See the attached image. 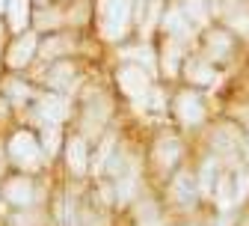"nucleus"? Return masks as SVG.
Instances as JSON below:
<instances>
[{
    "label": "nucleus",
    "mask_w": 249,
    "mask_h": 226,
    "mask_svg": "<svg viewBox=\"0 0 249 226\" xmlns=\"http://www.w3.org/2000/svg\"><path fill=\"white\" fill-rule=\"evenodd\" d=\"M101 6V27L110 39H122L131 30L137 12H140V0H98Z\"/></svg>",
    "instance_id": "f257e3e1"
},
{
    "label": "nucleus",
    "mask_w": 249,
    "mask_h": 226,
    "mask_svg": "<svg viewBox=\"0 0 249 226\" xmlns=\"http://www.w3.org/2000/svg\"><path fill=\"white\" fill-rule=\"evenodd\" d=\"M6 155H9V161L15 167H21V170H39L42 167V158H45V149H42V140L33 134V131H15L12 137H9V143H6Z\"/></svg>",
    "instance_id": "f03ea898"
},
{
    "label": "nucleus",
    "mask_w": 249,
    "mask_h": 226,
    "mask_svg": "<svg viewBox=\"0 0 249 226\" xmlns=\"http://www.w3.org/2000/svg\"><path fill=\"white\" fill-rule=\"evenodd\" d=\"M237 36L231 33V30L226 24H211L208 30H202V54L213 62V66H223V62H229L237 51Z\"/></svg>",
    "instance_id": "7ed1b4c3"
},
{
    "label": "nucleus",
    "mask_w": 249,
    "mask_h": 226,
    "mask_svg": "<svg viewBox=\"0 0 249 226\" xmlns=\"http://www.w3.org/2000/svg\"><path fill=\"white\" fill-rule=\"evenodd\" d=\"M172 113H175V119H178L184 128H199V125L208 119V107H205L202 89H193V86L178 89V92L172 95Z\"/></svg>",
    "instance_id": "20e7f679"
},
{
    "label": "nucleus",
    "mask_w": 249,
    "mask_h": 226,
    "mask_svg": "<svg viewBox=\"0 0 249 226\" xmlns=\"http://www.w3.org/2000/svg\"><path fill=\"white\" fill-rule=\"evenodd\" d=\"M116 83H119V89L128 95V99H134V102L148 99V95H151V78H148V69L137 66V62H122L119 72H116Z\"/></svg>",
    "instance_id": "39448f33"
},
{
    "label": "nucleus",
    "mask_w": 249,
    "mask_h": 226,
    "mask_svg": "<svg viewBox=\"0 0 249 226\" xmlns=\"http://www.w3.org/2000/svg\"><path fill=\"white\" fill-rule=\"evenodd\" d=\"M181 78H184L187 86H193V89H208V86H213L216 81H220V69H216L205 54L202 57L187 54L184 66H181Z\"/></svg>",
    "instance_id": "423d86ee"
},
{
    "label": "nucleus",
    "mask_w": 249,
    "mask_h": 226,
    "mask_svg": "<svg viewBox=\"0 0 249 226\" xmlns=\"http://www.w3.org/2000/svg\"><path fill=\"white\" fill-rule=\"evenodd\" d=\"M39 48H42V42H39V36H36V33H18V36H15V42H9V45H6L3 60H6V66H9L12 72H21V69H27L30 62L36 60Z\"/></svg>",
    "instance_id": "0eeeda50"
},
{
    "label": "nucleus",
    "mask_w": 249,
    "mask_h": 226,
    "mask_svg": "<svg viewBox=\"0 0 249 226\" xmlns=\"http://www.w3.org/2000/svg\"><path fill=\"white\" fill-rule=\"evenodd\" d=\"M199 197H202V190H199L196 173H190V170H175V176L169 182V200L178 208H190V205H196Z\"/></svg>",
    "instance_id": "6e6552de"
},
{
    "label": "nucleus",
    "mask_w": 249,
    "mask_h": 226,
    "mask_svg": "<svg viewBox=\"0 0 249 226\" xmlns=\"http://www.w3.org/2000/svg\"><path fill=\"white\" fill-rule=\"evenodd\" d=\"M160 30H163V36H172V39H181V42L196 39V27L187 21V15L178 6V0H172V3L160 12Z\"/></svg>",
    "instance_id": "1a4fd4ad"
},
{
    "label": "nucleus",
    "mask_w": 249,
    "mask_h": 226,
    "mask_svg": "<svg viewBox=\"0 0 249 226\" xmlns=\"http://www.w3.org/2000/svg\"><path fill=\"white\" fill-rule=\"evenodd\" d=\"M184 60H187V42L166 36L163 45L158 48V66H160V75H163V78H178V75H181V66H184Z\"/></svg>",
    "instance_id": "9d476101"
},
{
    "label": "nucleus",
    "mask_w": 249,
    "mask_h": 226,
    "mask_svg": "<svg viewBox=\"0 0 249 226\" xmlns=\"http://www.w3.org/2000/svg\"><path fill=\"white\" fill-rule=\"evenodd\" d=\"M181 155H184V146H181V140H178L175 134H160L158 140H154V146H151V161H154V164H158L163 173L178 170Z\"/></svg>",
    "instance_id": "9b49d317"
},
{
    "label": "nucleus",
    "mask_w": 249,
    "mask_h": 226,
    "mask_svg": "<svg viewBox=\"0 0 249 226\" xmlns=\"http://www.w3.org/2000/svg\"><path fill=\"white\" fill-rule=\"evenodd\" d=\"M36 116L45 125H59L69 119V99L62 92H45L36 99Z\"/></svg>",
    "instance_id": "f8f14e48"
},
{
    "label": "nucleus",
    "mask_w": 249,
    "mask_h": 226,
    "mask_svg": "<svg viewBox=\"0 0 249 226\" xmlns=\"http://www.w3.org/2000/svg\"><path fill=\"white\" fill-rule=\"evenodd\" d=\"M3 200L15 208H30L36 203V185L30 176H12L3 182Z\"/></svg>",
    "instance_id": "ddd939ff"
},
{
    "label": "nucleus",
    "mask_w": 249,
    "mask_h": 226,
    "mask_svg": "<svg viewBox=\"0 0 249 226\" xmlns=\"http://www.w3.org/2000/svg\"><path fill=\"white\" fill-rule=\"evenodd\" d=\"M89 143H86V137L83 134H74V137H69L66 140V164H69V170L74 173V176H83L86 170H89Z\"/></svg>",
    "instance_id": "4468645a"
},
{
    "label": "nucleus",
    "mask_w": 249,
    "mask_h": 226,
    "mask_svg": "<svg viewBox=\"0 0 249 226\" xmlns=\"http://www.w3.org/2000/svg\"><path fill=\"white\" fill-rule=\"evenodd\" d=\"M181 12L196 30H208L213 21V0H178Z\"/></svg>",
    "instance_id": "2eb2a0df"
},
{
    "label": "nucleus",
    "mask_w": 249,
    "mask_h": 226,
    "mask_svg": "<svg viewBox=\"0 0 249 226\" xmlns=\"http://www.w3.org/2000/svg\"><path fill=\"white\" fill-rule=\"evenodd\" d=\"M223 176V161L216 158V155H208L202 158V164L196 167V182H199V190H202V197H211L216 182H220Z\"/></svg>",
    "instance_id": "dca6fc26"
},
{
    "label": "nucleus",
    "mask_w": 249,
    "mask_h": 226,
    "mask_svg": "<svg viewBox=\"0 0 249 226\" xmlns=\"http://www.w3.org/2000/svg\"><path fill=\"white\" fill-rule=\"evenodd\" d=\"M48 86L56 89V92H71L74 89V81H77V69L71 66L69 60H56L53 66L48 69Z\"/></svg>",
    "instance_id": "f3484780"
},
{
    "label": "nucleus",
    "mask_w": 249,
    "mask_h": 226,
    "mask_svg": "<svg viewBox=\"0 0 249 226\" xmlns=\"http://www.w3.org/2000/svg\"><path fill=\"white\" fill-rule=\"evenodd\" d=\"M30 18H33V0H9L6 3V27L12 33H27Z\"/></svg>",
    "instance_id": "a211bd4d"
},
{
    "label": "nucleus",
    "mask_w": 249,
    "mask_h": 226,
    "mask_svg": "<svg viewBox=\"0 0 249 226\" xmlns=\"http://www.w3.org/2000/svg\"><path fill=\"white\" fill-rule=\"evenodd\" d=\"M0 89H3V95H9V99H15V102H27V99H33V86H30V83H24L18 75H9V78H3Z\"/></svg>",
    "instance_id": "6ab92c4d"
},
{
    "label": "nucleus",
    "mask_w": 249,
    "mask_h": 226,
    "mask_svg": "<svg viewBox=\"0 0 249 226\" xmlns=\"http://www.w3.org/2000/svg\"><path fill=\"white\" fill-rule=\"evenodd\" d=\"M122 57H128V62H137V66L154 72V66H158V51L148 48V45H140V48H131V51H124Z\"/></svg>",
    "instance_id": "aec40b11"
},
{
    "label": "nucleus",
    "mask_w": 249,
    "mask_h": 226,
    "mask_svg": "<svg viewBox=\"0 0 249 226\" xmlns=\"http://www.w3.org/2000/svg\"><path fill=\"white\" fill-rule=\"evenodd\" d=\"M137 226H163V214L151 200L137 205Z\"/></svg>",
    "instance_id": "412c9836"
},
{
    "label": "nucleus",
    "mask_w": 249,
    "mask_h": 226,
    "mask_svg": "<svg viewBox=\"0 0 249 226\" xmlns=\"http://www.w3.org/2000/svg\"><path fill=\"white\" fill-rule=\"evenodd\" d=\"M69 51H71V42H69L66 36H51V39H45L42 48H39V54H42V57H51V60L69 54Z\"/></svg>",
    "instance_id": "4be33fe9"
},
{
    "label": "nucleus",
    "mask_w": 249,
    "mask_h": 226,
    "mask_svg": "<svg viewBox=\"0 0 249 226\" xmlns=\"http://www.w3.org/2000/svg\"><path fill=\"white\" fill-rule=\"evenodd\" d=\"M137 176L134 173H122V179H119V185H116V197H119V203H131L134 197H137Z\"/></svg>",
    "instance_id": "5701e85b"
},
{
    "label": "nucleus",
    "mask_w": 249,
    "mask_h": 226,
    "mask_svg": "<svg viewBox=\"0 0 249 226\" xmlns=\"http://www.w3.org/2000/svg\"><path fill=\"white\" fill-rule=\"evenodd\" d=\"M59 137H62V131H59V125H45L42 128V149H45V155H56L59 152Z\"/></svg>",
    "instance_id": "b1692460"
},
{
    "label": "nucleus",
    "mask_w": 249,
    "mask_h": 226,
    "mask_svg": "<svg viewBox=\"0 0 249 226\" xmlns=\"http://www.w3.org/2000/svg\"><path fill=\"white\" fill-rule=\"evenodd\" d=\"M0 51H3V21H0Z\"/></svg>",
    "instance_id": "393cba45"
},
{
    "label": "nucleus",
    "mask_w": 249,
    "mask_h": 226,
    "mask_svg": "<svg viewBox=\"0 0 249 226\" xmlns=\"http://www.w3.org/2000/svg\"><path fill=\"white\" fill-rule=\"evenodd\" d=\"M6 3H9V0H0V15H3V12H6Z\"/></svg>",
    "instance_id": "a878e982"
},
{
    "label": "nucleus",
    "mask_w": 249,
    "mask_h": 226,
    "mask_svg": "<svg viewBox=\"0 0 249 226\" xmlns=\"http://www.w3.org/2000/svg\"><path fill=\"white\" fill-rule=\"evenodd\" d=\"M33 3H39V6H48V0H33Z\"/></svg>",
    "instance_id": "bb28decb"
},
{
    "label": "nucleus",
    "mask_w": 249,
    "mask_h": 226,
    "mask_svg": "<svg viewBox=\"0 0 249 226\" xmlns=\"http://www.w3.org/2000/svg\"><path fill=\"white\" fill-rule=\"evenodd\" d=\"M246 140H249V125H246Z\"/></svg>",
    "instance_id": "cd10ccee"
}]
</instances>
